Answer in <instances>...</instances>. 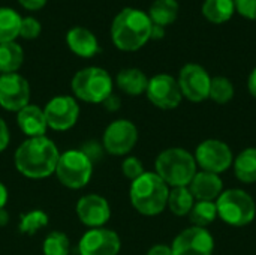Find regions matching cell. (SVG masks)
<instances>
[{
  "instance_id": "cell-41",
  "label": "cell",
  "mask_w": 256,
  "mask_h": 255,
  "mask_svg": "<svg viewBox=\"0 0 256 255\" xmlns=\"http://www.w3.org/2000/svg\"><path fill=\"white\" fill-rule=\"evenodd\" d=\"M164 36H165V27H160V26L153 24V29H152V38H150V39H156V41H159V39H162Z\"/></svg>"
},
{
  "instance_id": "cell-29",
  "label": "cell",
  "mask_w": 256,
  "mask_h": 255,
  "mask_svg": "<svg viewBox=\"0 0 256 255\" xmlns=\"http://www.w3.org/2000/svg\"><path fill=\"white\" fill-rule=\"evenodd\" d=\"M236 95V89L234 84L230 78L218 75V77H212V83H210V93L208 98L212 101H214L216 104H228L232 101Z\"/></svg>"
},
{
  "instance_id": "cell-19",
  "label": "cell",
  "mask_w": 256,
  "mask_h": 255,
  "mask_svg": "<svg viewBox=\"0 0 256 255\" xmlns=\"http://www.w3.org/2000/svg\"><path fill=\"white\" fill-rule=\"evenodd\" d=\"M66 44L74 54L84 59H90L100 51L98 38L86 27H72L66 33Z\"/></svg>"
},
{
  "instance_id": "cell-13",
  "label": "cell",
  "mask_w": 256,
  "mask_h": 255,
  "mask_svg": "<svg viewBox=\"0 0 256 255\" xmlns=\"http://www.w3.org/2000/svg\"><path fill=\"white\" fill-rule=\"evenodd\" d=\"M30 101V84L28 81L15 74L0 75V107L6 111L18 113Z\"/></svg>"
},
{
  "instance_id": "cell-43",
  "label": "cell",
  "mask_w": 256,
  "mask_h": 255,
  "mask_svg": "<svg viewBox=\"0 0 256 255\" xmlns=\"http://www.w3.org/2000/svg\"><path fill=\"white\" fill-rule=\"evenodd\" d=\"M234 2H236V0H234Z\"/></svg>"
},
{
  "instance_id": "cell-25",
  "label": "cell",
  "mask_w": 256,
  "mask_h": 255,
  "mask_svg": "<svg viewBox=\"0 0 256 255\" xmlns=\"http://www.w3.org/2000/svg\"><path fill=\"white\" fill-rule=\"evenodd\" d=\"M21 17L10 8H0V44L15 42L20 36Z\"/></svg>"
},
{
  "instance_id": "cell-2",
  "label": "cell",
  "mask_w": 256,
  "mask_h": 255,
  "mask_svg": "<svg viewBox=\"0 0 256 255\" xmlns=\"http://www.w3.org/2000/svg\"><path fill=\"white\" fill-rule=\"evenodd\" d=\"M153 23L144 11L136 8H124L111 24L112 44L122 51H138L152 38Z\"/></svg>"
},
{
  "instance_id": "cell-22",
  "label": "cell",
  "mask_w": 256,
  "mask_h": 255,
  "mask_svg": "<svg viewBox=\"0 0 256 255\" xmlns=\"http://www.w3.org/2000/svg\"><path fill=\"white\" fill-rule=\"evenodd\" d=\"M201 11L208 23L224 24L232 18L236 12V5L234 0H204Z\"/></svg>"
},
{
  "instance_id": "cell-27",
  "label": "cell",
  "mask_w": 256,
  "mask_h": 255,
  "mask_svg": "<svg viewBox=\"0 0 256 255\" xmlns=\"http://www.w3.org/2000/svg\"><path fill=\"white\" fill-rule=\"evenodd\" d=\"M216 218L219 216H218V207L214 201H195L189 213V219L192 225L200 227V228H207L210 224L216 221Z\"/></svg>"
},
{
  "instance_id": "cell-28",
  "label": "cell",
  "mask_w": 256,
  "mask_h": 255,
  "mask_svg": "<svg viewBox=\"0 0 256 255\" xmlns=\"http://www.w3.org/2000/svg\"><path fill=\"white\" fill-rule=\"evenodd\" d=\"M48 222H50V218H48L46 212H44L40 209H34V210H30L20 216L18 230L21 234L34 236L39 230L45 228L48 225Z\"/></svg>"
},
{
  "instance_id": "cell-35",
  "label": "cell",
  "mask_w": 256,
  "mask_h": 255,
  "mask_svg": "<svg viewBox=\"0 0 256 255\" xmlns=\"http://www.w3.org/2000/svg\"><path fill=\"white\" fill-rule=\"evenodd\" d=\"M10 141V134H9V128L6 125V122L0 117V153L4 152L9 146Z\"/></svg>"
},
{
  "instance_id": "cell-18",
  "label": "cell",
  "mask_w": 256,
  "mask_h": 255,
  "mask_svg": "<svg viewBox=\"0 0 256 255\" xmlns=\"http://www.w3.org/2000/svg\"><path fill=\"white\" fill-rule=\"evenodd\" d=\"M16 123L21 132L27 135V138L45 137L48 129L44 108L32 104L26 105L22 110L16 113Z\"/></svg>"
},
{
  "instance_id": "cell-1",
  "label": "cell",
  "mask_w": 256,
  "mask_h": 255,
  "mask_svg": "<svg viewBox=\"0 0 256 255\" xmlns=\"http://www.w3.org/2000/svg\"><path fill=\"white\" fill-rule=\"evenodd\" d=\"M60 152L52 140L45 137L27 138L15 150L14 164L20 174L28 179H45L54 174Z\"/></svg>"
},
{
  "instance_id": "cell-37",
  "label": "cell",
  "mask_w": 256,
  "mask_h": 255,
  "mask_svg": "<svg viewBox=\"0 0 256 255\" xmlns=\"http://www.w3.org/2000/svg\"><path fill=\"white\" fill-rule=\"evenodd\" d=\"M18 3L27 11H39L46 5V0H18Z\"/></svg>"
},
{
  "instance_id": "cell-3",
  "label": "cell",
  "mask_w": 256,
  "mask_h": 255,
  "mask_svg": "<svg viewBox=\"0 0 256 255\" xmlns=\"http://www.w3.org/2000/svg\"><path fill=\"white\" fill-rule=\"evenodd\" d=\"M170 189L154 171H146L130 183L129 198L136 212L146 216H156L166 209Z\"/></svg>"
},
{
  "instance_id": "cell-17",
  "label": "cell",
  "mask_w": 256,
  "mask_h": 255,
  "mask_svg": "<svg viewBox=\"0 0 256 255\" xmlns=\"http://www.w3.org/2000/svg\"><path fill=\"white\" fill-rule=\"evenodd\" d=\"M188 188L192 192L195 201H216L224 191V182L218 174L196 171Z\"/></svg>"
},
{
  "instance_id": "cell-40",
  "label": "cell",
  "mask_w": 256,
  "mask_h": 255,
  "mask_svg": "<svg viewBox=\"0 0 256 255\" xmlns=\"http://www.w3.org/2000/svg\"><path fill=\"white\" fill-rule=\"evenodd\" d=\"M9 194H8V188L4 186V183L0 180V209H4L6 203H8Z\"/></svg>"
},
{
  "instance_id": "cell-36",
  "label": "cell",
  "mask_w": 256,
  "mask_h": 255,
  "mask_svg": "<svg viewBox=\"0 0 256 255\" xmlns=\"http://www.w3.org/2000/svg\"><path fill=\"white\" fill-rule=\"evenodd\" d=\"M102 107H104L106 111L114 113V111L120 110V107H122V99H120V96H117L116 93H111V95L102 102Z\"/></svg>"
},
{
  "instance_id": "cell-44",
  "label": "cell",
  "mask_w": 256,
  "mask_h": 255,
  "mask_svg": "<svg viewBox=\"0 0 256 255\" xmlns=\"http://www.w3.org/2000/svg\"><path fill=\"white\" fill-rule=\"evenodd\" d=\"M0 75H2V74H0Z\"/></svg>"
},
{
  "instance_id": "cell-15",
  "label": "cell",
  "mask_w": 256,
  "mask_h": 255,
  "mask_svg": "<svg viewBox=\"0 0 256 255\" xmlns=\"http://www.w3.org/2000/svg\"><path fill=\"white\" fill-rule=\"evenodd\" d=\"M122 249L120 236L110 228H90L78 243L80 255H118Z\"/></svg>"
},
{
  "instance_id": "cell-11",
  "label": "cell",
  "mask_w": 256,
  "mask_h": 255,
  "mask_svg": "<svg viewBox=\"0 0 256 255\" xmlns=\"http://www.w3.org/2000/svg\"><path fill=\"white\" fill-rule=\"evenodd\" d=\"M146 95L148 101L160 110H174L183 101L178 81L170 74H156L148 78Z\"/></svg>"
},
{
  "instance_id": "cell-8",
  "label": "cell",
  "mask_w": 256,
  "mask_h": 255,
  "mask_svg": "<svg viewBox=\"0 0 256 255\" xmlns=\"http://www.w3.org/2000/svg\"><path fill=\"white\" fill-rule=\"evenodd\" d=\"M194 158L196 165L201 168V171L213 173L218 176L230 170L234 162V155L231 147L225 141L216 138H210L200 143Z\"/></svg>"
},
{
  "instance_id": "cell-16",
  "label": "cell",
  "mask_w": 256,
  "mask_h": 255,
  "mask_svg": "<svg viewBox=\"0 0 256 255\" xmlns=\"http://www.w3.org/2000/svg\"><path fill=\"white\" fill-rule=\"evenodd\" d=\"M76 216L86 227L99 228L110 221L111 206L105 197L99 194H87L76 203Z\"/></svg>"
},
{
  "instance_id": "cell-12",
  "label": "cell",
  "mask_w": 256,
  "mask_h": 255,
  "mask_svg": "<svg viewBox=\"0 0 256 255\" xmlns=\"http://www.w3.org/2000/svg\"><path fill=\"white\" fill-rule=\"evenodd\" d=\"M48 128L52 131H68L75 126L80 117V105L70 95H58L48 101L44 108Z\"/></svg>"
},
{
  "instance_id": "cell-5",
  "label": "cell",
  "mask_w": 256,
  "mask_h": 255,
  "mask_svg": "<svg viewBox=\"0 0 256 255\" xmlns=\"http://www.w3.org/2000/svg\"><path fill=\"white\" fill-rule=\"evenodd\" d=\"M70 87L76 99L87 104H102L112 93V78L105 69L88 66L74 75Z\"/></svg>"
},
{
  "instance_id": "cell-9",
  "label": "cell",
  "mask_w": 256,
  "mask_h": 255,
  "mask_svg": "<svg viewBox=\"0 0 256 255\" xmlns=\"http://www.w3.org/2000/svg\"><path fill=\"white\" fill-rule=\"evenodd\" d=\"M138 141V129L134 122L128 119H117L111 122L104 135L102 146L106 153L112 156H126L132 152Z\"/></svg>"
},
{
  "instance_id": "cell-32",
  "label": "cell",
  "mask_w": 256,
  "mask_h": 255,
  "mask_svg": "<svg viewBox=\"0 0 256 255\" xmlns=\"http://www.w3.org/2000/svg\"><path fill=\"white\" fill-rule=\"evenodd\" d=\"M42 32V26L40 23L33 18V17H26L21 20V27H20V38L22 39H36Z\"/></svg>"
},
{
  "instance_id": "cell-30",
  "label": "cell",
  "mask_w": 256,
  "mask_h": 255,
  "mask_svg": "<svg viewBox=\"0 0 256 255\" xmlns=\"http://www.w3.org/2000/svg\"><path fill=\"white\" fill-rule=\"evenodd\" d=\"M42 252L44 255H69L70 240L62 231H51L42 243Z\"/></svg>"
},
{
  "instance_id": "cell-26",
  "label": "cell",
  "mask_w": 256,
  "mask_h": 255,
  "mask_svg": "<svg viewBox=\"0 0 256 255\" xmlns=\"http://www.w3.org/2000/svg\"><path fill=\"white\" fill-rule=\"evenodd\" d=\"M195 204V198L188 186L180 188H171L168 195V204L166 207L176 215V216H186L190 213L192 207Z\"/></svg>"
},
{
  "instance_id": "cell-23",
  "label": "cell",
  "mask_w": 256,
  "mask_h": 255,
  "mask_svg": "<svg viewBox=\"0 0 256 255\" xmlns=\"http://www.w3.org/2000/svg\"><path fill=\"white\" fill-rule=\"evenodd\" d=\"M178 11H180V6L177 0H154L150 5L148 17L153 24L166 27L177 20Z\"/></svg>"
},
{
  "instance_id": "cell-10",
  "label": "cell",
  "mask_w": 256,
  "mask_h": 255,
  "mask_svg": "<svg viewBox=\"0 0 256 255\" xmlns=\"http://www.w3.org/2000/svg\"><path fill=\"white\" fill-rule=\"evenodd\" d=\"M178 86L183 98L190 102H204L208 99L212 77L207 69L198 63H186L178 74Z\"/></svg>"
},
{
  "instance_id": "cell-6",
  "label": "cell",
  "mask_w": 256,
  "mask_h": 255,
  "mask_svg": "<svg viewBox=\"0 0 256 255\" xmlns=\"http://www.w3.org/2000/svg\"><path fill=\"white\" fill-rule=\"evenodd\" d=\"M214 203L218 207V216L228 225L244 227L255 219V200L250 197L249 192L243 189H225Z\"/></svg>"
},
{
  "instance_id": "cell-38",
  "label": "cell",
  "mask_w": 256,
  "mask_h": 255,
  "mask_svg": "<svg viewBox=\"0 0 256 255\" xmlns=\"http://www.w3.org/2000/svg\"><path fill=\"white\" fill-rule=\"evenodd\" d=\"M147 255H174L171 246L168 245H154L148 249Z\"/></svg>"
},
{
  "instance_id": "cell-14",
  "label": "cell",
  "mask_w": 256,
  "mask_h": 255,
  "mask_svg": "<svg viewBox=\"0 0 256 255\" xmlns=\"http://www.w3.org/2000/svg\"><path fill=\"white\" fill-rule=\"evenodd\" d=\"M171 249L174 255H213L214 239L207 228L192 225L176 236Z\"/></svg>"
},
{
  "instance_id": "cell-39",
  "label": "cell",
  "mask_w": 256,
  "mask_h": 255,
  "mask_svg": "<svg viewBox=\"0 0 256 255\" xmlns=\"http://www.w3.org/2000/svg\"><path fill=\"white\" fill-rule=\"evenodd\" d=\"M248 89H249V93L256 99V68L250 72L248 78Z\"/></svg>"
},
{
  "instance_id": "cell-33",
  "label": "cell",
  "mask_w": 256,
  "mask_h": 255,
  "mask_svg": "<svg viewBox=\"0 0 256 255\" xmlns=\"http://www.w3.org/2000/svg\"><path fill=\"white\" fill-rule=\"evenodd\" d=\"M80 150L92 161L93 165L100 162L102 158H104V153H105V149H104L102 143H99L96 140H88V141L82 143L80 146Z\"/></svg>"
},
{
  "instance_id": "cell-20",
  "label": "cell",
  "mask_w": 256,
  "mask_h": 255,
  "mask_svg": "<svg viewBox=\"0 0 256 255\" xmlns=\"http://www.w3.org/2000/svg\"><path fill=\"white\" fill-rule=\"evenodd\" d=\"M116 84L123 93L129 96H140L146 93L147 86H148V78L138 68H126L117 74Z\"/></svg>"
},
{
  "instance_id": "cell-24",
  "label": "cell",
  "mask_w": 256,
  "mask_h": 255,
  "mask_svg": "<svg viewBox=\"0 0 256 255\" xmlns=\"http://www.w3.org/2000/svg\"><path fill=\"white\" fill-rule=\"evenodd\" d=\"M24 51L20 44H0V74H15L22 66Z\"/></svg>"
},
{
  "instance_id": "cell-42",
  "label": "cell",
  "mask_w": 256,
  "mask_h": 255,
  "mask_svg": "<svg viewBox=\"0 0 256 255\" xmlns=\"http://www.w3.org/2000/svg\"><path fill=\"white\" fill-rule=\"evenodd\" d=\"M9 224V213L6 209H0V227H4Z\"/></svg>"
},
{
  "instance_id": "cell-21",
  "label": "cell",
  "mask_w": 256,
  "mask_h": 255,
  "mask_svg": "<svg viewBox=\"0 0 256 255\" xmlns=\"http://www.w3.org/2000/svg\"><path fill=\"white\" fill-rule=\"evenodd\" d=\"M236 177L246 185L256 183V147H246L232 162Z\"/></svg>"
},
{
  "instance_id": "cell-34",
  "label": "cell",
  "mask_w": 256,
  "mask_h": 255,
  "mask_svg": "<svg viewBox=\"0 0 256 255\" xmlns=\"http://www.w3.org/2000/svg\"><path fill=\"white\" fill-rule=\"evenodd\" d=\"M234 5H236V11L242 17L250 21H256V0H236Z\"/></svg>"
},
{
  "instance_id": "cell-7",
  "label": "cell",
  "mask_w": 256,
  "mask_h": 255,
  "mask_svg": "<svg viewBox=\"0 0 256 255\" xmlns=\"http://www.w3.org/2000/svg\"><path fill=\"white\" fill-rule=\"evenodd\" d=\"M93 167L92 161L80 149H74L60 153L54 174L63 186L69 189H81L90 182Z\"/></svg>"
},
{
  "instance_id": "cell-4",
  "label": "cell",
  "mask_w": 256,
  "mask_h": 255,
  "mask_svg": "<svg viewBox=\"0 0 256 255\" xmlns=\"http://www.w3.org/2000/svg\"><path fill=\"white\" fill-rule=\"evenodd\" d=\"M198 165L190 152L182 147H170L162 150L154 161V173L170 186H189Z\"/></svg>"
},
{
  "instance_id": "cell-31",
  "label": "cell",
  "mask_w": 256,
  "mask_h": 255,
  "mask_svg": "<svg viewBox=\"0 0 256 255\" xmlns=\"http://www.w3.org/2000/svg\"><path fill=\"white\" fill-rule=\"evenodd\" d=\"M122 171L124 177H128L130 182H134L135 179H138L146 173L142 162L136 156H126L122 162Z\"/></svg>"
}]
</instances>
